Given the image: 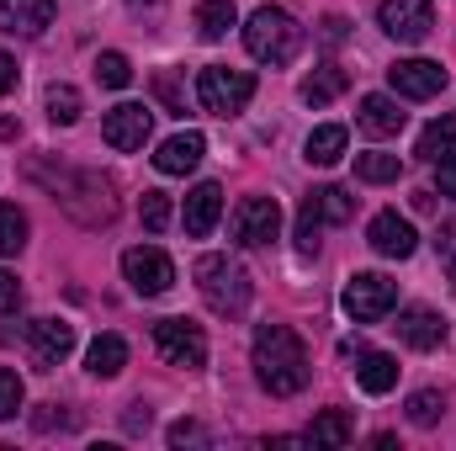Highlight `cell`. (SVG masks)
I'll return each mask as SVG.
<instances>
[{"mask_svg":"<svg viewBox=\"0 0 456 451\" xmlns=\"http://www.w3.org/2000/svg\"><path fill=\"white\" fill-rule=\"evenodd\" d=\"M249 361H255V377L271 398H292L308 388L314 377V361H308V345L292 335L287 324H260L255 345H249Z\"/></svg>","mask_w":456,"mask_h":451,"instance_id":"obj_1","label":"cell"},{"mask_svg":"<svg viewBox=\"0 0 456 451\" xmlns=\"http://www.w3.org/2000/svg\"><path fill=\"white\" fill-rule=\"evenodd\" d=\"M32 176L37 181H48L53 186V197L80 218V224H112L117 218V186L102 176V170H69V165H59V176H48L43 165H32Z\"/></svg>","mask_w":456,"mask_h":451,"instance_id":"obj_2","label":"cell"},{"mask_svg":"<svg viewBox=\"0 0 456 451\" xmlns=\"http://www.w3.org/2000/svg\"><path fill=\"white\" fill-rule=\"evenodd\" d=\"M244 48H249V59L281 70V64H292V59L303 53V27L292 21V11H281V5H260V11L244 21Z\"/></svg>","mask_w":456,"mask_h":451,"instance_id":"obj_3","label":"cell"},{"mask_svg":"<svg viewBox=\"0 0 456 451\" xmlns=\"http://www.w3.org/2000/svg\"><path fill=\"white\" fill-rule=\"evenodd\" d=\"M197 292H202V303L213 314L239 319L249 308V298H255V282H249V271L233 255H202L197 260Z\"/></svg>","mask_w":456,"mask_h":451,"instance_id":"obj_4","label":"cell"},{"mask_svg":"<svg viewBox=\"0 0 456 451\" xmlns=\"http://www.w3.org/2000/svg\"><path fill=\"white\" fill-rule=\"evenodd\" d=\"M197 96L213 117H239L255 96V75L249 70H233V64H208L197 75Z\"/></svg>","mask_w":456,"mask_h":451,"instance_id":"obj_5","label":"cell"},{"mask_svg":"<svg viewBox=\"0 0 456 451\" xmlns=\"http://www.w3.org/2000/svg\"><path fill=\"white\" fill-rule=\"evenodd\" d=\"M340 303L355 324H377V319H387V314L398 308V282H387L382 271H355V276L345 282Z\"/></svg>","mask_w":456,"mask_h":451,"instance_id":"obj_6","label":"cell"},{"mask_svg":"<svg viewBox=\"0 0 456 451\" xmlns=\"http://www.w3.org/2000/svg\"><path fill=\"white\" fill-rule=\"evenodd\" d=\"M154 350L170 366H181V372H202L208 366V335L191 319H159L154 324Z\"/></svg>","mask_w":456,"mask_h":451,"instance_id":"obj_7","label":"cell"},{"mask_svg":"<svg viewBox=\"0 0 456 451\" xmlns=\"http://www.w3.org/2000/svg\"><path fill=\"white\" fill-rule=\"evenodd\" d=\"M122 276H127V287L138 298H159V292L175 287V260L165 250H154V244H133L122 255Z\"/></svg>","mask_w":456,"mask_h":451,"instance_id":"obj_8","label":"cell"},{"mask_svg":"<svg viewBox=\"0 0 456 451\" xmlns=\"http://www.w3.org/2000/svg\"><path fill=\"white\" fill-rule=\"evenodd\" d=\"M228 234H233V244H244V250L271 244V239L281 234V208H276V197H244V202L233 208V218H228Z\"/></svg>","mask_w":456,"mask_h":451,"instance_id":"obj_9","label":"cell"},{"mask_svg":"<svg viewBox=\"0 0 456 451\" xmlns=\"http://www.w3.org/2000/svg\"><path fill=\"white\" fill-rule=\"evenodd\" d=\"M377 21L393 43H425L436 32V5L430 0H382Z\"/></svg>","mask_w":456,"mask_h":451,"instance_id":"obj_10","label":"cell"},{"mask_svg":"<svg viewBox=\"0 0 456 451\" xmlns=\"http://www.w3.org/2000/svg\"><path fill=\"white\" fill-rule=\"evenodd\" d=\"M149 133H154V112H149L143 102H122V107H112V112L102 117V138L112 144L117 154L143 149V144H149Z\"/></svg>","mask_w":456,"mask_h":451,"instance_id":"obj_11","label":"cell"},{"mask_svg":"<svg viewBox=\"0 0 456 451\" xmlns=\"http://www.w3.org/2000/svg\"><path fill=\"white\" fill-rule=\"evenodd\" d=\"M387 80H393V91H398L403 102H430V96L446 91V70H441L436 59H398V64L387 70Z\"/></svg>","mask_w":456,"mask_h":451,"instance_id":"obj_12","label":"cell"},{"mask_svg":"<svg viewBox=\"0 0 456 451\" xmlns=\"http://www.w3.org/2000/svg\"><path fill=\"white\" fill-rule=\"evenodd\" d=\"M366 244L377 250V255H387V260H409L414 255V224L409 218H398V213H377L371 228H366Z\"/></svg>","mask_w":456,"mask_h":451,"instance_id":"obj_13","label":"cell"},{"mask_svg":"<svg viewBox=\"0 0 456 451\" xmlns=\"http://www.w3.org/2000/svg\"><path fill=\"white\" fill-rule=\"evenodd\" d=\"M202 154H208V138H202L197 127H186V133H175V138H165V144H159L154 170H159V176H186V170H197V165H202Z\"/></svg>","mask_w":456,"mask_h":451,"instance_id":"obj_14","label":"cell"},{"mask_svg":"<svg viewBox=\"0 0 456 451\" xmlns=\"http://www.w3.org/2000/svg\"><path fill=\"white\" fill-rule=\"evenodd\" d=\"M27 345H32V356L43 366H59L75 350V324H64V319H32L27 324Z\"/></svg>","mask_w":456,"mask_h":451,"instance_id":"obj_15","label":"cell"},{"mask_svg":"<svg viewBox=\"0 0 456 451\" xmlns=\"http://www.w3.org/2000/svg\"><path fill=\"white\" fill-rule=\"evenodd\" d=\"M350 361H355L350 372H355V382H361V393H371V398H382V393H393V388H398V361H393L387 350H366V345H361V350H355Z\"/></svg>","mask_w":456,"mask_h":451,"instance_id":"obj_16","label":"cell"},{"mask_svg":"<svg viewBox=\"0 0 456 451\" xmlns=\"http://www.w3.org/2000/svg\"><path fill=\"white\" fill-rule=\"evenodd\" d=\"M218 213H224V192H218V181H202V186L186 192V213H181V224H186L191 239H208V234L218 228Z\"/></svg>","mask_w":456,"mask_h":451,"instance_id":"obj_17","label":"cell"},{"mask_svg":"<svg viewBox=\"0 0 456 451\" xmlns=\"http://www.w3.org/2000/svg\"><path fill=\"white\" fill-rule=\"evenodd\" d=\"M355 122H361V133H371V138H398L403 133V122H409V112L398 107V96H361V112H355Z\"/></svg>","mask_w":456,"mask_h":451,"instance_id":"obj_18","label":"cell"},{"mask_svg":"<svg viewBox=\"0 0 456 451\" xmlns=\"http://www.w3.org/2000/svg\"><path fill=\"white\" fill-rule=\"evenodd\" d=\"M393 330H398L403 345H414V350H436V345H446V319H441L436 308H403Z\"/></svg>","mask_w":456,"mask_h":451,"instance_id":"obj_19","label":"cell"},{"mask_svg":"<svg viewBox=\"0 0 456 451\" xmlns=\"http://www.w3.org/2000/svg\"><path fill=\"white\" fill-rule=\"evenodd\" d=\"M53 21V0H0V32L37 37Z\"/></svg>","mask_w":456,"mask_h":451,"instance_id":"obj_20","label":"cell"},{"mask_svg":"<svg viewBox=\"0 0 456 451\" xmlns=\"http://www.w3.org/2000/svg\"><path fill=\"white\" fill-rule=\"evenodd\" d=\"M345 149H350V133H345L340 122H324V127H314V133H308L303 160H308V165H340Z\"/></svg>","mask_w":456,"mask_h":451,"instance_id":"obj_21","label":"cell"},{"mask_svg":"<svg viewBox=\"0 0 456 451\" xmlns=\"http://www.w3.org/2000/svg\"><path fill=\"white\" fill-rule=\"evenodd\" d=\"M414 154H419V160H430V165H441L446 154H456V112H441V117H436V122L419 133Z\"/></svg>","mask_w":456,"mask_h":451,"instance_id":"obj_22","label":"cell"},{"mask_svg":"<svg viewBox=\"0 0 456 451\" xmlns=\"http://www.w3.org/2000/svg\"><path fill=\"white\" fill-rule=\"evenodd\" d=\"M127 366V340L122 335H96L91 350H86V372L91 377H117Z\"/></svg>","mask_w":456,"mask_h":451,"instance_id":"obj_23","label":"cell"},{"mask_svg":"<svg viewBox=\"0 0 456 451\" xmlns=\"http://www.w3.org/2000/svg\"><path fill=\"white\" fill-rule=\"evenodd\" d=\"M345 86H350V75H345L340 64H319V70L303 80V102H308V107H330Z\"/></svg>","mask_w":456,"mask_h":451,"instance_id":"obj_24","label":"cell"},{"mask_svg":"<svg viewBox=\"0 0 456 451\" xmlns=\"http://www.w3.org/2000/svg\"><path fill=\"white\" fill-rule=\"evenodd\" d=\"M233 27H239L233 0H202V5H197V32H202L208 43H224Z\"/></svg>","mask_w":456,"mask_h":451,"instance_id":"obj_25","label":"cell"},{"mask_svg":"<svg viewBox=\"0 0 456 451\" xmlns=\"http://www.w3.org/2000/svg\"><path fill=\"white\" fill-rule=\"evenodd\" d=\"M319 228H324V213H319V197L308 192L303 208H297V255H319Z\"/></svg>","mask_w":456,"mask_h":451,"instance_id":"obj_26","label":"cell"},{"mask_svg":"<svg viewBox=\"0 0 456 451\" xmlns=\"http://www.w3.org/2000/svg\"><path fill=\"white\" fill-rule=\"evenodd\" d=\"M355 176H361V181H371V186H387V181H398V176H403V165H398V154L371 149V154H355Z\"/></svg>","mask_w":456,"mask_h":451,"instance_id":"obj_27","label":"cell"},{"mask_svg":"<svg viewBox=\"0 0 456 451\" xmlns=\"http://www.w3.org/2000/svg\"><path fill=\"white\" fill-rule=\"evenodd\" d=\"M27 250V213L16 202H0V255H21Z\"/></svg>","mask_w":456,"mask_h":451,"instance_id":"obj_28","label":"cell"},{"mask_svg":"<svg viewBox=\"0 0 456 451\" xmlns=\"http://www.w3.org/2000/svg\"><path fill=\"white\" fill-rule=\"evenodd\" d=\"M308 441H319V447H345V441H350V420H345V409H324V414L314 420Z\"/></svg>","mask_w":456,"mask_h":451,"instance_id":"obj_29","label":"cell"},{"mask_svg":"<svg viewBox=\"0 0 456 451\" xmlns=\"http://www.w3.org/2000/svg\"><path fill=\"white\" fill-rule=\"evenodd\" d=\"M314 197H319V213H324V224H350V213H355V197H350L345 186H319Z\"/></svg>","mask_w":456,"mask_h":451,"instance_id":"obj_30","label":"cell"},{"mask_svg":"<svg viewBox=\"0 0 456 451\" xmlns=\"http://www.w3.org/2000/svg\"><path fill=\"white\" fill-rule=\"evenodd\" d=\"M441 414H446V398L441 393H414L409 398V425H419V430H430V425H441Z\"/></svg>","mask_w":456,"mask_h":451,"instance_id":"obj_31","label":"cell"},{"mask_svg":"<svg viewBox=\"0 0 456 451\" xmlns=\"http://www.w3.org/2000/svg\"><path fill=\"white\" fill-rule=\"evenodd\" d=\"M48 117H53L59 127L80 122V91H75V86H48Z\"/></svg>","mask_w":456,"mask_h":451,"instance_id":"obj_32","label":"cell"},{"mask_svg":"<svg viewBox=\"0 0 456 451\" xmlns=\"http://www.w3.org/2000/svg\"><path fill=\"white\" fill-rule=\"evenodd\" d=\"M154 96L165 102V112L186 117V86H181V70H159V75H154Z\"/></svg>","mask_w":456,"mask_h":451,"instance_id":"obj_33","label":"cell"},{"mask_svg":"<svg viewBox=\"0 0 456 451\" xmlns=\"http://www.w3.org/2000/svg\"><path fill=\"white\" fill-rule=\"evenodd\" d=\"M96 80H102V86H112V91H122V86L133 80V64H127V53H117V48L96 53Z\"/></svg>","mask_w":456,"mask_h":451,"instance_id":"obj_34","label":"cell"},{"mask_svg":"<svg viewBox=\"0 0 456 451\" xmlns=\"http://www.w3.org/2000/svg\"><path fill=\"white\" fill-rule=\"evenodd\" d=\"M138 218H143V228H149V234H165V228H170V197H165V192H143Z\"/></svg>","mask_w":456,"mask_h":451,"instance_id":"obj_35","label":"cell"},{"mask_svg":"<svg viewBox=\"0 0 456 451\" xmlns=\"http://www.w3.org/2000/svg\"><path fill=\"white\" fill-rule=\"evenodd\" d=\"M436 255H441L446 282L456 287V218H452V224H441V234H436Z\"/></svg>","mask_w":456,"mask_h":451,"instance_id":"obj_36","label":"cell"},{"mask_svg":"<svg viewBox=\"0 0 456 451\" xmlns=\"http://www.w3.org/2000/svg\"><path fill=\"white\" fill-rule=\"evenodd\" d=\"M21 398H27V393H21V377L0 366V420H11V414L21 409Z\"/></svg>","mask_w":456,"mask_h":451,"instance_id":"obj_37","label":"cell"},{"mask_svg":"<svg viewBox=\"0 0 456 451\" xmlns=\"http://www.w3.org/2000/svg\"><path fill=\"white\" fill-rule=\"evenodd\" d=\"M170 447L175 451L208 447V425H197V420H175V425H170Z\"/></svg>","mask_w":456,"mask_h":451,"instance_id":"obj_38","label":"cell"},{"mask_svg":"<svg viewBox=\"0 0 456 451\" xmlns=\"http://www.w3.org/2000/svg\"><path fill=\"white\" fill-rule=\"evenodd\" d=\"M16 303H21V282H16V276L0 266V314H11Z\"/></svg>","mask_w":456,"mask_h":451,"instance_id":"obj_39","label":"cell"},{"mask_svg":"<svg viewBox=\"0 0 456 451\" xmlns=\"http://www.w3.org/2000/svg\"><path fill=\"white\" fill-rule=\"evenodd\" d=\"M16 75H21V70H16V59L0 48V96H5V91H16Z\"/></svg>","mask_w":456,"mask_h":451,"instance_id":"obj_40","label":"cell"},{"mask_svg":"<svg viewBox=\"0 0 456 451\" xmlns=\"http://www.w3.org/2000/svg\"><path fill=\"white\" fill-rule=\"evenodd\" d=\"M441 197H456V154L441 160Z\"/></svg>","mask_w":456,"mask_h":451,"instance_id":"obj_41","label":"cell"},{"mask_svg":"<svg viewBox=\"0 0 456 451\" xmlns=\"http://www.w3.org/2000/svg\"><path fill=\"white\" fill-rule=\"evenodd\" d=\"M345 27H350L345 16H330V21H324V43H345Z\"/></svg>","mask_w":456,"mask_h":451,"instance_id":"obj_42","label":"cell"},{"mask_svg":"<svg viewBox=\"0 0 456 451\" xmlns=\"http://www.w3.org/2000/svg\"><path fill=\"white\" fill-rule=\"evenodd\" d=\"M127 430H149V404H133L127 409Z\"/></svg>","mask_w":456,"mask_h":451,"instance_id":"obj_43","label":"cell"},{"mask_svg":"<svg viewBox=\"0 0 456 451\" xmlns=\"http://www.w3.org/2000/svg\"><path fill=\"white\" fill-rule=\"evenodd\" d=\"M127 5H159V0H127Z\"/></svg>","mask_w":456,"mask_h":451,"instance_id":"obj_44","label":"cell"}]
</instances>
